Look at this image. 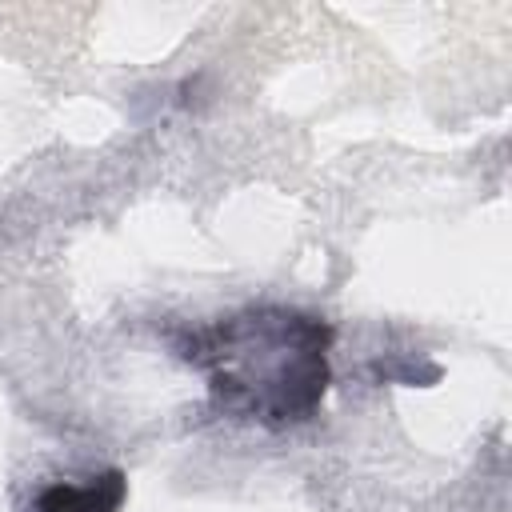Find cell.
<instances>
[{
    "instance_id": "obj_2",
    "label": "cell",
    "mask_w": 512,
    "mask_h": 512,
    "mask_svg": "<svg viewBox=\"0 0 512 512\" xmlns=\"http://www.w3.org/2000/svg\"><path fill=\"white\" fill-rule=\"evenodd\" d=\"M124 500V476L108 472L84 488L76 484H52L48 492H40L32 512H116Z\"/></svg>"
},
{
    "instance_id": "obj_1",
    "label": "cell",
    "mask_w": 512,
    "mask_h": 512,
    "mask_svg": "<svg viewBox=\"0 0 512 512\" xmlns=\"http://www.w3.org/2000/svg\"><path fill=\"white\" fill-rule=\"evenodd\" d=\"M332 328L292 308H248L200 328L188 340V360L208 372L220 408L260 420H308L328 388Z\"/></svg>"
}]
</instances>
